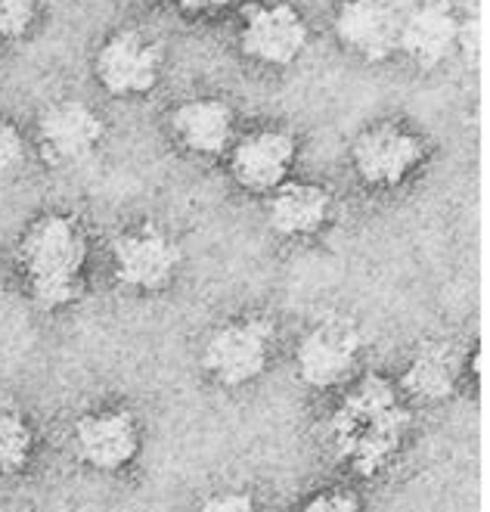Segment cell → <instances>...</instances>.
Segmentation results:
<instances>
[{
  "label": "cell",
  "mask_w": 490,
  "mask_h": 512,
  "mask_svg": "<svg viewBox=\"0 0 490 512\" xmlns=\"http://www.w3.org/2000/svg\"><path fill=\"white\" fill-rule=\"evenodd\" d=\"M410 429V410L385 376L360 379L329 423V441L342 463L360 475L382 472L401 450Z\"/></svg>",
  "instance_id": "1"
},
{
  "label": "cell",
  "mask_w": 490,
  "mask_h": 512,
  "mask_svg": "<svg viewBox=\"0 0 490 512\" xmlns=\"http://www.w3.org/2000/svg\"><path fill=\"white\" fill-rule=\"evenodd\" d=\"M87 252V233L72 215H44L25 230L19 267L25 289L41 311H63L81 298Z\"/></svg>",
  "instance_id": "2"
},
{
  "label": "cell",
  "mask_w": 490,
  "mask_h": 512,
  "mask_svg": "<svg viewBox=\"0 0 490 512\" xmlns=\"http://www.w3.org/2000/svg\"><path fill=\"white\" fill-rule=\"evenodd\" d=\"M311 28L308 19L289 0H258L242 13L239 50L267 69H289L308 53Z\"/></svg>",
  "instance_id": "3"
},
{
  "label": "cell",
  "mask_w": 490,
  "mask_h": 512,
  "mask_svg": "<svg viewBox=\"0 0 490 512\" xmlns=\"http://www.w3.org/2000/svg\"><path fill=\"white\" fill-rule=\"evenodd\" d=\"M273 336L277 329L264 317L230 320L208 336L202 348V367L224 388L249 385L267 370Z\"/></svg>",
  "instance_id": "4"
},
{
  "label": "cell",
  "mask_w": 490,
  "mask_h": 512,
  "mask_svg": "<svg viewBox=\"0 0 490 512\" xmlns=\"http://www.w3.org/2000/svg\"><path fill=\"white\" fill-rule=\"evenodd\" d=\"M360 354H363V333L357 320L329 314L320 323H314L298 342L295 370L304 385L323 391L348 382L360 367Z\"/></svg>",
  "instance_id": "5"
},
{
  "label": "cell",
  "mask_w": 490,
  "mask_h": 512,
  "mask_svg": "<svg viewBox=\"0 0 490 512\" xmlns=\"http://www.w3.org/2000/svg\"><path fill=\"white\" fill-rule=\"evenodd\" d=\"M425 162V143L404 125L382 122L357 134L351 168L370 190H397Z\"/></svg>",
  "instance_id": "6"
},
{
  "label": "cell",
  "mask_w": 490,
  "mask_h": 512,
  "mask_svg": "<svg viewBox=\"0 0 490 512\" xmlns=\"http://www.w3.org/2000/svg\"><path fill=\"white\" fill-rule=\"evenodd\" d=\"M162 44L146 38L137 28L109 35L97 56H94V75L97 84L112 97H146L149 90L159 87L162 78Z\"/></svg>",
  "instance_id": "7"
},
{
  "label": "cell",
  "mask_w": 490,
  "mask_h": 512,
  "mask_svg": "<svg viewBox=\"0 0 490 512\" xmlns=\"http://www.w3.org/2000/svg\"><path fill=\"white\" fill-rule=\"evenodd\" d=\"M183 252L159 224H140L125 230L112 243V270L115 280L137 292L165 289L180 270Z\"/></svg>",
  "instance_id": "8"
},
{
  "label": "cell",
  "mask_w": 490,
  "mask_h": 512,
  "mask_svg": "<svg viewBox=\"0 0 490 512\" xmlns=\"http://www.w3.org/2000/svg\"><path fill=\"white\" fill-rule=\"evenodd\" d=\"M404 10L394 0H342L332 32L339 47L363 63H388L397 56Z\"/></svg>",
  "instance_id": "9"
},
{
  "label": "cell",
  "mask_w": 490,
  "mask_h": 512,
  "mask_svg": "<svg viewBox=\"0 0 490 512\" xmlns=\"http://www.w3.org/2000/svg\"><path fill=\"white\" fill-rule=\"evenodd\" d=\"M106 122L81 100H56L38 118V149L50 168H69L97 153Z\"/></svg>",
  "instance_id": "10"
},
{
  "label": "cell",
  "mask_w": 490,
  "mask_h": 512,
  "mask_svg": "<svg viewBox=\"0 0 490 512\" xmlns=\"http://www.w3.org/2000/svg\"><path fill=\"white\" fill-rule=\"evenodd\" d=\"M227 153L230 174L245 193H273L289 180L298 156V143L283 128H258L233 140Z\"/></svg>",
  "instance_id": "11"
},
{
  "label": "cell",
  "mask_w": 490,
  "mask_h": 512,
  "mask_svg": "<svg viewBox=\"0 0 490 512\" xmlns=\"http://www.w3.org/2000/svg\"><path fill=\"white\" fill-rule=\"evenodd\" d=\"M75 454L97 472H121L140 454V426L128 410L84 413L75 423Z\"/></svg>",
  "instance_id": "12"
},
{
  "label": "cell",
  "mask_w": 490,
  "mask_h": 512,
  "mask_svg": "<svg viewBox=\"0 0 490 512\" xmlns=\"http://www.w3.org/2000/svg\"><path fill=\"white\" fill-rule=\"evenodd\" d=\"M459 16L450 0H428L404 13L397 53H404L419 72H435L456 53Z\"/></svg>",
  "instance_id": "13"
},
{
  "label": "cell",
  "mask_w": 490,
  "mask_h": 512,
  "mask_svg": "<svg viewBox=\"0 0 490 512\" xmlns=\"http://www.w3.org/2000/svg\"><path fill=\"white\" fill-rule=\"evenodd\" d=\"M168 125L174 140L187 153L202 159H218L227 156V149L233 146L236 112L221 97H190L171 112Z\"/></svg>",
  "instance_id": "14"
},
{
  "label": "cell",
  "mask_w": 490,
  "mask_h": 512,
  "mask_svg": "<svg viewBox=\"0 0 490 512\" xmlns=\"http://www.w3.org/2000/svg\"><path fill=\"white\" fill-rule=\"evenodd\" d=\"M332 218V193L308 180H286L270 193L267 224L283 239H304L320 233Z\"/></svg>",
  "instance_id": "15"
},
{
  "label": "cell",
  "mask_w": 490,
  "mask_h": 512,
  "mask_svg": "<svg viewBox=\"0 0 490 512\" xmlns=\"http://www.w3.org/2000/svg\"><path fill=\"white\" fill-rule=\"evenodd\" d=\"M459 376H463V354L450 342H425L410 357L401 388L416 401L441 404L456 391Z\"/></svg>",
  "instance_id": "16"
},
{
  "label": "cell",
  "mask_w": 490,
  "mask_h": 512,
  "mask_svg": "<svg viewBox=\"0 0 490 512\" xmlns=\"http://www.w3.org/2000/svg\"><path fill=\"white\" fill-rule=\"evenodd\" d=\"M35 450V432L19 410H0V475H19Z\"/></svg>",
  "instance_id": "17"
},
{
  "label": "cell",
  "mask_w": 490,
  "mask_h": 512,
  "mask_svg": "<svg viewBox=\"0 0 490 512\" xmlns=\"http://www.w3.org/2000/svg\"><path fill=\"white\" fill-rule=\"evenodd\" d=\"M38 16L35 0H0V38L16 41L32 32Z\"/></svg>",
  "instance_id": "18"
},
{
  "label": "cell",
  "mask_w": 490,
  "mask_h": 512,
  "mask_svg": "<svg viewBox=\"0 0 490 512\" xmlns=\"http://www.w3.org/2000/svg\"><path fill=\"white\" fill-rule=\"evenodd\" d=\"M22 165H25V137L13 122L0 118V184L13 180L22 171Z\"/></svg>",
  "instance_id": "19"
},
{
  "label": "cell",
  "mask_w": 490,
  "mask_h": 512,
  "mask_svg": "<svg viewBox=\"0 0 490 512\" xmlns=\"http://www.w3.org/2000/svg\"><path fill=\"white\" fill-rule=\"evenodd\" d=\"M301 512H363V503L351 491L329 488V491H317L308 503L301 506Z\"/></svg>",
  "instance_id": "20"
},
{
  "label": "cell",
  "mask_w": 490,
  "mask_h": 512,
  "mask_svg": "<svg viewBox=\"0 0 490 512\" xmlns=\"http://www.w3.org/2000/svg\"><path fill=\"white\" fill-rule=\"evenodd\" d=\"M199 512H264V509L245 491H221V494H211L199 506Z\"/></svg>",
  "instance_id": "21"
},
{
  "label": "cell",
  "mask_w": 490,
  "mask_h": 512,
  "mask_svg": "<svg viewBox=\"0 0 490 512\" xmlns=\"http://www.w3.org/2000/svg\"><path fill=\"white\" fill-rule=\"evenodd\" d=\"M484 50V28L478 19H459V32H456V53L466 56L469 66H478Z\"/></svg>",
  "instance_id": "22"
},
{
  "label": "cell",
  "mask_w": 490,
  "mask_h": 512,
  "mask_svg": "<svg viewBox=\"0 0 490 512\" xmlns=\"http://www.w3.org/2000/svg\"><path fill=\"white\" fill-rule=\"evenodd\" d=\"M171 7L183 16H214L230 7V0H171Z\"/></svg>",
  "instance_id": "23"
}]
</instances>
